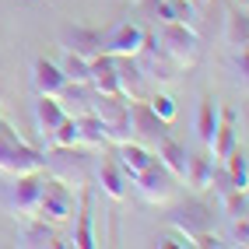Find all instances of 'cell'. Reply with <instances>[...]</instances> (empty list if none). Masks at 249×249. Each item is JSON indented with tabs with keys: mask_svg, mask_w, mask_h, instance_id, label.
Listing matches in <instances>:
<instances>
[{
	"mask_svg": "<svg viewBox=\"0 0 249 249\" xmlns=\"http://www.w3.org/2000/svg\"><path fill=\"white\" fill-rule=\"evenodd\" d=\"M155 42L161 46V53L169 56L179 71H186L200 60V36H196V28L182 25V21H158Z\"/></svg>",
	"mask_w": 249,
	"mask_h": 249,
	"instance_id": "obj_1",
	"label": "cell"
},
{
	"mask_svg": "<svg viewBox=\"0 0 249 249\" xmlns=\"http://www.w3.org/2000/svg\"><path fill=\"white\" fill-rule=\"evenodd\" d=\"M46 158V169L53 179L60 182H67L71 190H85L88 186V176H91V155H88V147H49V151H42Z\"/></svg>",
	"mask_w": 249,
	"mask_h": 249,
	"instance_id": "obj_2",
	"label": "cell"
},
{
	"mask_svg": "<svg viewBox=\"0 0 249 249\" xmlns=\"http://www.w3.org/2000/svg\"><path fill=\"white\" fill-rule=\"evenodd\" d=\"M74 211H77V190H71L67 182H60L53 176H46L36 218H42L49 225H67V221H74Z\"/></svg>",
	"mask_w": 249,
	"mask_h": 249,
	"instance_id": "obj_3",
	"label": "cell"
},
{
	"mask_svg": "<svg viewBox=\"0 0 249 249\" xmlns=\"http://www.w3.org/2000/svg\"><path fill=\"white\" fill-rule=\"evenodd\" d=\"M42 179H46V169L42 172H28V176H11V186L4 190V207L14 221L21 218H36L39 211V193H42Z\"/></svg>",
	"mask_w": 249,
	"mask_h": 249,
	"instance_id": "obj_4",
	"label": "cell"
},
{
	"mask_svg": "<svg viewBox=\"0 0 249 249\" xmlns=\"http://www.w3.org/2000/svg\"><path fill=\"white\" fill-rule=\"evenodd\" d=\"M98 120L106 123V141L109 144H123V141H134L130 134V102H123L120 95H91V109Z\"/></svg>",
	"mask_w": 249,
	"mask_h": 249,
	"instance_id": "obj_5",
	"label": "cell"
},
{
	"mask_svg": "<svg viewBox=\"0 0 249 249\" xmlns=\"http://www.w3.org/2000/svg\"><path fill=\"white\" fill-rule=\"evenodd\" d=\"M46 158L39 147L25 144L18 134L0 137V172L4 176H28V172H42Z\"/></svg>",
	"mask_w": 249,
	"mask_h": 249,
	"instance_id": "obj_6",
	"label": "cell"
},
{
	"mask_svg": "<svg viewBox=\"0 0 249 249\" xmlns=\"http://www.w3.org/2000/svg\"><path fill=\"white\" fill-rule=\"evenodd\" d=\"M176 182H179V179H176L169 169H165L158 158L147 165L141 176H134V186H137V193H141V200H144V204H155V207H161V204L172 200Z\"/></svg>",
	"mask_w": 249,
	"mask_h": 249,
	"instance_id": "obj_7",
	"label": "cell"
},
{
	"mask_svg": "<svg viewBox=\"0 0 249 249\" xmlns=\"http://www.w3.org/2000/svg\"><path fill=\"white\" fill-rule=\"evenodd\" d=\"M169 225H172L186 242H193L196 235H204V231L214 228V207H207V204H200V200H186L182 207H172V211H169Z\"/></svg>",
	"mask_w": 249,
	"mask_h": 249,
	"instance_id": "obj_8",
	"label": "cell"
},
{
	"mask_svg": "<svg viewBox=\"0 0 249 249\" xmlns=\"http://www.w3.org/2000/svg\"><path fill=\"white\" fill-rule=\"evenodd\" d=\"M130 134H134L137 144H144V147L155 151V147L169 137V123L158 120L147 102H130Z\"/></svg>",
	"mask_w": 249,
	"mask_h": 249,
	"instance_id": "obj_9",
	"label": "cell"
},
{
	"mask_svg": "<svg viewBox=\"0 0 249 249\" xmlns=\"http://www.w3.org/2000/svg\"><path fill=\"white\" fill-rule=\"evenodd\" d=\"M116 60V85H120L123 102H147L151 95V81L141 71V63L134 56H112Z\"/></svg>",
	"mask_w": 249,
	"mask_h": 249,
	"instance_id": "obj_10",
	"label": "cell"
},
{
	"mask_svg": "<svg viewBox=\"0 0 249 249\" xmlns=\"http://www.w3.org/2000/svg\"><path fill=\"white\" fill-rule=\"evenodd\" d=\"M144 39H147V32L137 21H120L102 36V53H109V56H137Z\"/></svg>",
	"mask_w": 249,
	"mask_h": 249,
	"instance_id": "obj_11",
	"label": "cell"
},
{
	"mask_svg": "<svg viewBox=\"0 0 249 249\" xmlns=\"http://www.w3.org/2000/svg\"><path fill=\"white\" fill-rule=\"evenodd\" d=\"M134 60L141 63V71L147 74V81H155V85H172L176 74H179V67L161 53V46L155 42V36H147V39H144L141 53H137Z\"/></svg>",
	"mask_w": 249,
	"mask_h": 249,
	"instance_id": "obj_12",
	"label": "cell"
},
{
	"mask_svg": "<svg viewBox=\"0 0 249 249\" xmlns=\"http://www.w3.org/2000/svg\"><path fill=\"white\" fill-rule=\"evenodd\" d=\"M60 46H63V53H74L81 60H95L102 53V32H95L88 25H63L60 28Z\"/></svg>",
	"mask_w": 249,
	"mask_h": 249,
	"instance_id": "obj_13",
	"label": "cell"
},
{
	"mask_svg": "<svg viewBox=\"0 0 249 249\" xmlns=\"http://www.w3.org/2000/svg\"><path fill=\"white\" fill-rule=\"evenodd\" d=\"M32 88H36V95H53L56 98L63 88H67V77H63L60 63L39 56L36 63H32Z\"/></svg>",
	"mask_w": 249,
	"mask_h": 249,
	"instance_id": "obj_14",
	"label": "cell"
},
{
	"mask_svg": "<svg viewBox=\"0 0 249 249\" xmlns=\"http://www.w3.org/2000/svg\"><path fill=\"white\" fill-rule=\"evenodd\" d=\"M151 161H155V151H151V147H144V144H137V141L116 144V165L126 172L130 182H134V176H141Z\"/></svg>",
	"mask_w": 249,
	"mask_h": 249,
	"instance_id": "obj_15",
	"label": "cell"
},
{
	"mask_svg": "<svg viewBox=\"0 0 249 249\" xmlns=\"http://www.w3.org/2000/svg\"><path fill=\"white\" fill-rule=\"evenodd\" d=\"M239 147V141H235V112L231 109H218V130H214V141H211V158L214 161H225L231 151Z\"/></svg>",
	"mask_w": 249,
	"mask_h": 249,
	"instance_id": "obj_16",
	"label": "cell"
},
{
	"mask_svg": "<svg viewBox=\"0 0 249 249\" xmlns=\"http://www.w3.org/2000/svg\"><path fill=\"white\" fill-rule=\"evenodd\" d=\"M32 116H36V130L46 137V144H49V137H53V130L63 123V106H60V98H53V95H36V102H32Z\"/></svg>",
	"mask_w": 249,
	"mask_h": 249,
	"instance_id": "obj_17",
	"label": "cell"
},
{
	"mask_svg": "<svg viewBox=\"0 0 249 249\" xmlns=\"http://www.w3.org/2000/svg\"><path fill=\"white\" fill-rule=\"evenodd\" d=\"M88 85L98 95H120V85H116V60L109 53H98L95 60H88Z\"/></svg>",
	"mask_w": 249,
	"mask_h": 249,
	"instance_id": "obj_18",
	"label": "cell"
},
{
	"mask_svg": "<svg viewBox=\"0 0 249 249\" xmlns=\"http://www.w3.org/2000/svg\"><path fill=\"white\" fill-rule=\"evenodd\" d=\"M18 246H32V249L60 246L56 225H49V221H42V218H21V221H18Z\"/></svg>",
	"mask_w": 249,
	"mask_h": 249,
	"instance_id": "obj_19",
	"label": "cell"
},
{
	"mask_svg": "<svg viewBox=\"0 0 249 249\" xmlns=\"http://www.w3.org/2000/svg\"><path fill=\"white\" fill-rule=\"evenodd\" d=\"M155 158L165 165V169H169L176 179H182L186 176V161H190V151L186 147H182L179 141H172V137H165L158 147H155Z\"/></svg>",
	"mask_w": 249,
	"mask_h": 249,
	"instance_id": "obj_20",
	"label": "cell"
},
{
	"mask_svg": "<svg viewBox=\"0 0 249 249\" xmlns=\"http://www.w3.org/2000/svg\"><path fill=\"white\" fill-rule=\"evenodd\" d=\"M98 186H102V193L109 196V200H126L130 179H126V172L116 161H106L102 169H98Z\"/></svg>",
	"mask_w": 249,
	"mask_h": 249,
	"instance_id": "obj_21",
	"label": "cell"
},
{
	"mask_svg": "<svg viewBox=\"0 0 249 249\" xmlns=\"http://www.w3.org/2000/svg\"><path fill=\"white\" fill-rule=\"evenodd\" d=\"M211 172H214V158H211V151L207 155H190V161H186V186L190 190H196V193H204V190H211Z\"/></svg>",
	"mask_w": 249,
	"mask_h": 249,
	"instance_id": "obj_22",
	"label": "cell"
},
{
	"mask_svg": "<svg viewBox=\"0 0 249 249\" xmlns=\"http://www.w3.org/2000/svg\"><path fill=\"white\" fill-rule=\"evenodd\" d=\"M91 85H71L67 81V88H63L56 98H60V106H63V112L67 116H81V112H88L91 109Z\"/></svg>",
	"mask_w": 249,
	"mask_h": 249,
	"instance_id": "obj_23",
	"label": "cell"
},
{
	"mask_svg": "<svg viewBox=\"0 0 249 249\" xmlns=\"http://www.w3.org/2000/svg\"><path fill=\"white\" fill-rule=\"evenodd\" d=\"M77 120V134H81V147H106V123L98 120L95 112H81L74 116Z\"/></svg>",
	"mask_w": 249,
	"mask_h": 249,
	"instance_id": "obj_24",
	"label": "cell"
},
{
	"mask_svg": "<svg viewBox=\"0 0 249 249\" xmlns=\"http://www.w3.org/2000/svg\"><path fill=\"white\" fill-rule=\"evenodd\" d=\"M218 109H221L218 98L207 95L200 102V112H196V137H200L204 147H211V141H214V130H218Z\"/></svg>",
	"mask_w": 249,
	"mask_h": 249,
	"instance_id": "obj_25",
	"label": "cell"
},
{
	"mask_svg": "<svg viewBox=\"0 0 249 249\" xmlns=\"http://www.w3.org/2000/svg\"><path fill=\"white\" fill-rule=\"evenodd\" d=\"M225 42H228L231 49H246V42H249V18H246V7L228 11V18H225Z\"/></svg>",
	"mask_w": 249,
	"mask_h": 249,
	"instance_id": "obj_26",
	"label": "cell"
},
{
	"mask_svg": "<svg viewBox=\"0 0 249 249\" xmlns=\"http://www.w3.org/2000/svg\"><path fill=\"white\" fill-rule=\"evenodd\" d=\"M74 246H81V249L98 246V242H95V231H91V193H81L77 225H74Z\"/></svg>",
	"mask_w": 249,
	"mask_h": 249,
	"instance_id": "obj_27",
	"label": "cell"
},
{
	"mask_svg": "<svg viewBox=\"0 0 249 249\" xmlns=\"http://www.w3.org/2000/svg\"><path fill=\"white\" fill-rule=\"evenodd\" d=\"M74 144H81L77 120H74V116H63V123L53 130V137H49V147H74Z\"/></svg>",
	"mask_w": 249,
	"mask_h": 249,
	"instance_id": "obj_28",
	"label": "cell"
},
{
	"mask_svg": "<svg viewBox=\"0 0 249 249\" xmlns=\"http://www.w3.org/2000/svg\"><path fill=\"white\" fill-rule=\"evenodd\" d=\"M60 71H63V77H67L71 85H88V60H81L74 53H63Z\"/></svg>",
	"mask_w": 249,
	"mask_h": 249,
	"instance_id": "obj_29",
	"label": "cell"
},
{
	"mask_svg": "<svg viewBox=\"0 0 249 249\" xmlns=\"http://www.w3.org/2000/svg\"><path fill=\"white\" fill-rule=\"evenodd\" d=\"M147 106H151V112L158 116V120H165V123H172V120H176V102H172V95L151 91V95H147Z\"/></svg>",
	"mask_w": 249,
	"mask_h": 249,
	"instance_id": "obj_30",
	"label": "cell"
},
{
	"mask_svg": "<svg viewBox=\"0 0 249 249\" xmlns=\"http://www.w3.org/2000/svg\"><path fill=\"white\" fill-rule=\"evenodd\" d=\"M221 207H225L228 218H246V211H249L246 190H228V193H221Z\"/></svg>",
	"mask_w": 249,
	"mask_h": 249,
	"instance_id": "obj_31",
	"label": "cell"
},
{
	"mask_svg": "<svg viewBox=\"0 0 249 249\" xmlns=\"http://www.w3.org/2000/svg\"><path fill=\"white\" fill-rule=\"evenodd\" d=\"M231 242H235V246H249V225H246V218H231Z\"/></svg>",
	"mask_w": 249,
	"mask_h": 249,
	"instance_id": "obj_32",
	"label": "cell"
},
{
	"mask_svg": "<svg viewBox=\"0 0 249 249\" xmlns=\"http://www.w3.org/2000/svg\"><path fill=\"white\" fill-rule=\"evenodd\" d=\"M11 134H14V126L4 120V116H0V137H11Z\"/></svg>",
	"mask_w": 249,
	"mask_h": 249,
	"instance_id": "obj_33",
	"label": "cell"
},
{
	"mask_svg": "<svg viewBox=\"0 0 249 249\" xmlns=\"http://www.w3.org/2000/svg\"><path fill=\"white\" fill-rule=\"evenodd\" d=\"M130 4H141V0H130Z\"/></svg>",
	"mask_w": 249,
	"mask_h": 249,
	"instance_id": "obj_34",
	"label": "cell"
},
{
	"mask_svg": "<svg viewBox=\"0 0 249 249\" xmlns=\"http://www.w3.org/2000/svg\"><path fill=\"white\" fill-rule=\"evenodd\" d=\"M239 4H242V7H246V0H239Z\"/></svg>",
	"mask_w": 249,
	"mask_h": 249,
	"instance_id": "obj_35",
	"label": "cell"
}]
</instances>
